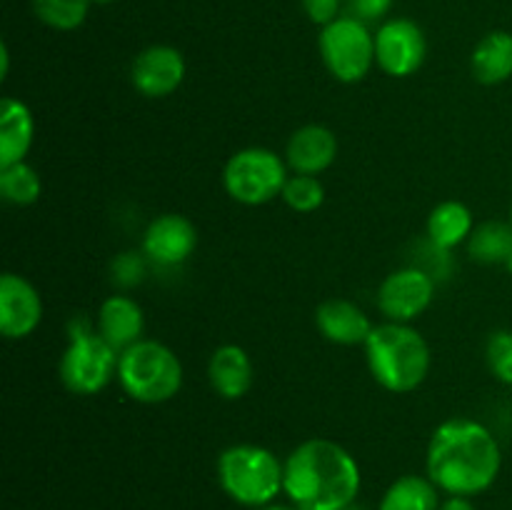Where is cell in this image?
<instances>
[{
	"instance_id": "d6986e66",
	"label": "cell",
	"mask_w": 512,
	"mask_h": 510,
	"mask_svg": "<svg viewBox=\"0 0 512 510\" xmlns=\"http://www.w3.org/2000/svg\"><path fill=\"white\" fill-rule=\"evenodd\" d=\"M428 240L440 250H453L468 243L470 233L475 230L473 210L460 200H443L435 205L428 215Z\"/></svg>"
},
{
	"instance_id": "ac0fdd59",
	"label": "cell",
	"mask_w": 512,
	"mask_h": 510,
	"mask_svg": "<svg viewBox=\"0 0 512 510\" xmlns=\"http://www.w3.org/2000/svg\"><path fill=\"white\" fill-rule=\"evenodd\" d=\"M35 140V118L20 98L0 103V165L23 163Z\"/></svg>"
},
{
	"instance_id": "6da1fadb",
	"label": "cell",
	"mask_w": 512,
	"mask_h": 510,
	"mask_svg": "<svg viewBox=\"0 0 512 510\" xmlns=\"http://www.w3.org/2000/svg\"><path fill=\"white\" fill-rule=\"evenodd\" d=\"M503 470L498 438L473 418H450L433 430L425 455V475L445 495L485 493Z\"/></svg>"
},
{
	"instance_id": "8992f818",
	"label": "cell",
	"mask_w": 512,
	"mask_h": 510,
	"mask_svg": "<svg viewBox=\"0 0 512 510\" xmlns=\"http://www.w3.org/2000/svg\"><path fill=\"white\" fill-rule=\"evenodd\" d=\"M120 353L105 343L88 318H73L68 325V348L60 355L58 373L75 395H95L118 378Z\"/></svg>"
},
{
	"instance_id": "9c48e42d",
	"label": "cell",
	"mask_w": 512,
	"mask_h": 510,
	"mask_svg": "<svg viewBox=\"0 0 512 510\" xmlns=\"http://www.w3.org/2000/svg\"><path fill=\"white\" fill-rule=\"evenodd\" d=\"M438 280L418 265H405L385 275L378 288V308L390 323H413L430 308Z\"/></svg>"
},
{
	"instance_id": "f546056e",
	"label": "cell",
	"mask_w": 512,
	"mask_h": 510,
	"mask_svg": "<svg viewBox=\"0 0 512 510\" xmlns=\"http://www.w3.org/2000/svg\"><path fill=\"white\" fill-rule=\"evenodd\" d=\"M438 510H478V508H475L470 498H463V495H448V498L440 503Z\"/></svg>"
},
{
	"instance_id": "3957f363",
	"label": "cell",
	"mask_w": 512,
	"mask_h": 510,
	"mask_svg": "<svg viewBox=\"0 0 512 510\" xmlns=\"http://www.w3.org/2000/svg\"><path fill=\"white\" fill-rule=\"evenodd\" d=\"M363 350L370 375L388 393H413L430 373L428 340L408 323L375 325Z\"/></svg>"
},
{
	"instance_id": "7a4b0ae2",
	"label": "cell",
	"mask_w": 512,
	"mask_h": 510,
	"mask_svg": "<svg viewBox=\"0 0 512 510\" xmlns=\"http://www.w3.org/2000/svg\"><path fill=\"white\" fill-rule=\"evenodd\" d=\"M363 475L355 455L330 438H308L285 458L283 495L298 510H350Z\"/></svg>"
},
{
	"instance_id": "5bb4252c",
	"label": "cell",
	"mask_w": 512,
	"mask_h": 510,
	"mask_svg": "<svg viewBox=\"0 0 512 510\" xmlns=\"http://www.w3.org/2000/svg\"><path fill=\"white\" fill-rule=\"evenodd\" d=\"M338 158V138L328 125L308 123L290 135L285 145V163L293 173L320 175Z\"/></svg>"
},
{
	"instance_id": "603a6c76",
	"label": "cell",
	"mask_w": 512,
	"mask_h": 510,
	"mask_svg": "<svg viewBox=\"0 0 512 510\" xmlns=\"http://www.w3.org/2000/svg\"><path fill=\"white\" fill-rule=\"evenodd\" d=\"M40 193H43V180H40L38 170L33 165L13 163L0 165V198L10 205H25L38 203Z\"/></svg>"
},
{
	"instance_id": "484cf974",
	"label": "cell",
	"mask_w": 512,
	"mask_h": 510,
	"mask_svg": "<svg viewBox=\"0 0 512 510\" xmlns=\"http://www.w3.org/2000/svg\"><path fill=\"white\" fill-rule=\"evenodd\" d=\"M488 368L500 383L512 385V330H495L485 345Z\"/></svg>"
},
{
	"instance_id": "277c9868",
	"label": "cell",
	"mask_w": 512,
	"mask_h": 510,
	"mask_svg": "<svg viewBox=\"0 0 512 510\" xmlns=\"http://www.w3.org/2000/svg\"><path fill=\"white\" fill-rule=\"evenodd\" d=\"M285 460L270 448L238 443L218 455V483L233 503L245 508H263L283 493Z\"/></svg>"
},
{
	"instance_id": "cb8c5ba5",
	"label": "cell",
	"mask_w": 512,
	"mask_h": 510,
	"mask_svg": "<svg viewBox=\"0 0 512 510\" xmlns=\"http://www.w3.org/2000/svg\"><path fill=\"white\" fill-rule=\"evenodd\" d=\"M93 0H33V10L48 28L75 30L85 23Z\"/></svg>"
},
{
	"instance_id": "8fae6325",
	"label": "cell",
	"mask_w": 512,
	"mask_h": 510,
	"mask_svg": "<svg viewBox=\"0 0 512 510\" xmlns=\"http://www.w3.org/2000/svg\"><path fill=\"white\" fill-rule=\"evenodd\" d=\"M198 248V228L180 213H163L143 233V255L160 268H178Z\"/></svg>"
},
{
	"instance_id": "d6a6232c",
	"label": "cell",
	"mask_w": 512,
	"mask_h": 510,
	"mask_svg": "<svg viewBox=\"0 0 512 510\" xmlns=\"http://www.w3.org/2000/svg\"><path fill=\"white\" fill-rule=\"evenodd\" d=\"M505 268H508L510 273H512V255H510V260H508V265H505Z\"/></svg>"
},
{
	"instance_id": "5b68a950",
	"label": "cell",
	"mask_w": 512,
	"mask_h": 510,
	"mask_svg": "<svg viewBox=\"0 0 512 510\" xmlns=\"http://www.w3.org/2000/svg\"><path fill=\"white\" fill-rule=\"evenodd\" d=\"M120 390L130 400L143 405H160L173 400L183 388V363L160 340L143 338L120 353L118 378Z\"/></svg>"
},
{
	"instance_id": "e0dca14e",
	"label": "cell",
	"mask_w": 512,
	"mask_h": 510,
	"mask_svg": "<svg viewBox=\"0 0 512 510\" xmlns=\"http://www.w3.org/2000/svg\"><path fill=\"white\" fill-rule=\"evenodd\" d=\"M253 360L240 345H220L213 350L208 363V380L223 400H240L253 388Z\"/></svg>"
},
{
	"instance_id": "4fadbf2b",
	"label": "cell",
	"mask_w": 512,
	"mask_h": 510,
	"mask_svg": "<svg viewBox=\"0 0 512 510\" xmlns=\"http://www.w3.org/2000/svg\"><path fill=\"white\" fill-rule=\"evenodd\" d=\"M43 323V298L28 278L5 273L0 278V333L8 340H23Z\"/></svg>"
},
{
	"instance_id": "30bf717a",
	"label": "cell",
	"mask_w": 512,
	"mask_h": 510,
	"mask_svg": "<svg viewBox=\"0 0 512 510\" xmlns=\"http://www.w3.org/2000/svg\"><path fill=\"white\" fill-rule=\"evenodd\" d=\"M428 55L425 33L408 18H395L375 33V65L390 78H410L418 73Z\"/></svg>"
},
{
	"instance_id": "9a60e30c",
	"label": "cell",
	"mask_w": 512,
	"mask_h": 510,
	"mask_svg": "<svg viewBox=\"0 0 512 510\" xmlns=\"http://www.w3.org/2000/svg\"><path fill=\"white\" fill-rule=\"evenodd\" d=\"M95 328H98V333L103 335L110 348L123 353L130 345L143 340L145 313L138 300L130 298V295L115 293L100 303Z\"/></svg>"
},
{
	"instance_id": "83f0119b",
	"label": "cell",
	"mask_w": 512,
	"mask_h": 510,
	"mask_svg": "<svg viewBox=\"0 0 512 510\" xmlns=\"http://www.w3.org/2000/svg\"><path fill=\"white\" fill-rule=\"evenodd\" d=\"M348 8L350 18L360 20V23H375V20L385 18L388 10L393 8V0H343Z\"/></svg>"
},
{
	"instance_id": "52a82bcc",
	"label": "cell",
	"mask_w": 512,
	"mask_h": 510,
	"mask_svg": "<svg viewBox=\"0 0 512 510\" xmlns=\"http://www.w3.org/2000/svg\"><path fill=\"white\" fill-rule=\"evenodd\" d=\"M288 163L275 150L243 148L228 158L223 168V188L235 203L240 205H265L283 195L288 183Z\"/></svg>"
},
{
	"instance_id": "7c38bea8",
	"label": "cell",
	"mask_w": 512,
	"mask_h": 510,
	"mask_svg": "<svg viewBox=\"0 0 512 510\" xmlns=\"http://www.w3.org/2000/svg\"><path fill=\"white\" fill-rule=\"evenodd\" d=\"M185 58L173 45H150L143 53L135 55L130 80L133 88L143 98L158 100L168 98L183 85L185 80Z\"/></svg>"
},
{
	"instance_id": "ffe728a7",
	"label": "cell",
	"mask_w": 512,
	"mask_h": 510,
	"mask_svg": "<svg viewBox=\"0 0 512 510\" xmlns=\"http://www.w3.org/2000/svg\"><path fill=\"white\" fill-rule=\"evenodd\" d=\"M473 78L483 85H500L512 78V33L493 30L475 45L470 55Z\"/></svg>"
},
{
	"instance_id": "4dcf8cb0",
	"label": "cell",
	"mask_w": 512,
	"mask_h": 510,
	"mask_svg": "<svg viewBox=\"0 0 512 510\" xmlns=\"http://www.w3.org/2000/svg\"><path fill=\"white\" fill-rule=\"evenodd\" d=\"M255 510H298V508L290 503H278V500H275V503H268L263 505V508H255Z\"/></svg>"
},
{
	"instance_id": "7402d4cb",
	"label": "cell",
	"mask_w": 512,
	"mask_h": 510,
	"mask_svg": "<svg viewBox=\"0 0 512 510\" xmlns=\"http://www.w3.org/2000/svg\"><path fill=\"white\" fill-rule=\"evenodd\" d=\"M468 255L483 265H508L512 255V223L485 220L468 238Z\"/></svg>"
},
{
	"instance_id": "d4e9b609",
	"label": "cell",
	"mask_w": 512,
	"mask_h": 510,
	"mask_svg": "<svg viewBox=\"0 0 512 510\" xmlns=\"http://www.w3.org/2000/svg\"><path fill=\"white\" fill-rule=\"evenodd\" d=\"M283 203L295 213H313L325 203V185L318 175L293 173L283 188Z\"/></svg>"
},
{
	"instance_id": "44dd1931",
	"label": "cell",
	"mask_w": 512,
	"mask_h": 510,
	"mask_svg": "<svg viewBox=\"0 0 512 510\" xmlns=\"http://www.w3.org/2000/svg\"><path fill=\"white\" fill-rule=\"evenodd\" d=\"M440 490L428 475H400L388 485L380 498L378 510H438Z\"/></svg>"
},
{
	"instance_id": "836d02e7",
	"label": "cell",
	"mask_w": 512,
	"mask_h": 510,
	"mask_svg": "<svg viewBox=\"0 0 512 510\" xmlns=\"http://www.w3.org/2000/svg\"><path fill=\"white\" fill-rule=\"evenodd\" d=\"M510 223H512V205H510Z\"/></svg>"
},
{
	"instance_id": "ba28073f",
	"label": "cell",
	"mask_w": 512,
	"mask_h": 510,
	"mask_svg": "<svg viewBox=\"0 0 512 510\" xmlns=\"http://www.w3.org/2000/svg\"><path fill=\"white\" fill-rule=\"evenodd\" d=\"M318 45L328 73L345 85L360 83L375 65V35L350 15L325 25Z\"/></svg>"
},
{
	"instance_id": "1f68e13d",
	"label": "cell",
	"mask_w": 512,
	"mask_h": 510,
	"mask_svg": "<svg viewBox=\"0 0 512 510\" xmlns=\"http://www.w3.org/2000/svg\"><path fill=\"white\" fill-rule=\"evenodd\" d=\"M93 3H98V5H108V3H115V0H93Z\"/></svg>"
},
{
	"instance_id": "2e32d148",
	"label": "cell",
	"mask_w": 512,
	"mask_h": 510,
	"mask_svg": "<svg viewBox=\"0 0 512 510\" xmlns=\"http://www.w3.org/2000/svg\"><path fill=\"white\" fill-rule=\"evenodd\" d=\"M315 325H318L320 335L325 340L343 348H353V345H365L370 338L375 325L365 315L360 305L345 298H328L318 305L315 310Z\"/></svg>"
},
{
	"instance_id": "f1b7e54d",
	"label": "cell",
	"mask_w": 512,
	"mask_h": 510,
	"mask_svg": "<svg viewBox=\"0 0 512 510\" xmlns=\"http://www.w3.org/2000/svg\"><path fill=\"white\" fill-rule=\"evenodd\" d=\"M340 5L343 0H303V10L315 25H330L340 18Z\"/></svg>"
},
{
	"instance_id": "4316f807",
	"label": "cell",
	"mask_w": 512,
	"mask_h": 510,
	"mask_svg": "<svg viewBox=\"0 0 512 510\" xmlns=\"http://www.w3.org/2000/svg\"><path fill=\"white\" fill-rule=\"evenodd\" d=\"M145 255L140 258V253H123L113 260V280L123 288H130V285H138L143 280L145 270Z\"/></svg>"
}]
</instances>
